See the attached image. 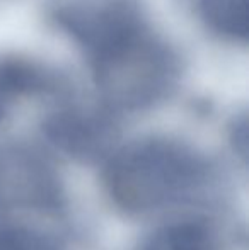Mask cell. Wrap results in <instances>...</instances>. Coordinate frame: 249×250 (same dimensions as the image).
I'll use <instances>...</instances> for the list:
<instances>
[{
    "label": "cell",
    "mask_w": 249,
    "mask_h": 250,
    "mask_svg": "<svg viewBox=\"0 0 249 250\" xmlns=\"http://www.w3.org/2000/svg\"><path fill=\"white\" fill-rule=\"evenodd\" d=\"M51 21L84 55L110 112L145 111L176 90L181 56L140 0H68L51 10Z\"/></svg>",
    "instance_id": "1"
},
{
    "label": "cell",
    "mask_w": 249,
    "mask_h": 250,
    "mask_svg": "<svg viewBox=\"0 0 249 250\" xmlns=\"http://www.w3.org/2000/svg\"><path fill=\"white\" fill-rule=\"evenodd\" d=\"M208 158L183 140L145 136L108 157L104 184L130 214H150L196 199L212 182Z\"/></svg>",
    "instance_id": "2"
},
{
    "label": "cell",
    "mask_w": 249,
    "mask_h": 250,
    "mask_svg": "<svg viewBox=\"0 0 249 250\" xmlns=\"http://www.w3.org/2000/svg\"><path fill=\"white\" fill-rule=\"evenodd\" d=\"M63 204L53 165L21 143H0V213H50Z\"/></svg>",
    "instance_id": "3"
},
{
    "label": "cell",
    "mask_w": 249,
    "mask_h": 250,
    "mask_svg": "<svg viewBox=\"0 0 249 250\" xmlns=\"http://www.w3.org/2000/svg\"><path fill=\"white\" fill-rule=\"evenodd\" d=\"M43 131L58 150L80 160L110 157L118 136L113 112L103 105H63L45 119Z\"/></svg>",
    "instance_id": "4"
},
{
    "label": "cell",
    "mask_w": 249,
    "mask_h": 250,
    "mask_svg": "<svg viewBox=\"0 0 249 250\" xmlns=\"http://www.w3.org/2000/svg\"><path fill=\"white\" fill-rule=\"evenodd\" d=\"M65 90L67 79L55 66L23 53L0 55V121L21 99L60 96Z\"/></svg>",
    "instance_id": "5"
},
{
    "label": "cell",
    "mask_w": 249,
    "mask_h": 250,
    "mask_svg": "<svg viewBox=\"0 0 249 250\" xmlns=\"http://www.w3.org/2000/svg\"><path fill=\"white\" fill-rule=\"evenodd\" d=\"M196 12L215 38L237 46L248 43V0H196Z\"/></svg>",
    "instance_id": "6"
},
{
    "label": "cell",
    "mask_w": 249,
    "mask_h": 250,
    "mask_svg": "<svg viewBox=\"0 0 249 250\" xmlns=\"http://www.w3.org/2000/svg\"><path fill=\"white\" fill-rule=\"evenodd\" d=\"M167 250H227L222 231L206 218H184L160 233Z\"/></svg>",
    "instance_id": "7"
},
{
    "label": "cell",
    "mask_w": 249,
    "mask_h": 250,
    "mask_svg": "<svg viewBox=\"0 0 249 250\" xmlns=\"http://www.w3.org/2000/svg\"><path fill=\"white\" fill-rule=\"evenodd\" d=\"M0 250H63L45 231L19 223L0 225Z\"/></svg>",
    "instance_id": "8"
},
{
    "label": "cell",
    "mask_w": 249,
    "mask_h": 250,
    "mask_svg": "<svg viewBox=\"0 0 249 250\" xmlns=\"http://www.w3.org/2000/svg\"><path fill=\"white\" fill-rule=\"evenodd\" d=\"M143 250H167V247H166V244H164V240H162V237H156L154 238L152 242H150L149 245H147L145 249Z\"/></svg>",
    "instance_id": "9"
}]
</instances>
